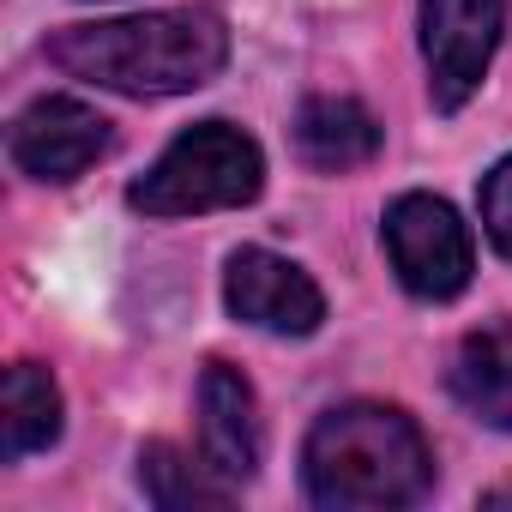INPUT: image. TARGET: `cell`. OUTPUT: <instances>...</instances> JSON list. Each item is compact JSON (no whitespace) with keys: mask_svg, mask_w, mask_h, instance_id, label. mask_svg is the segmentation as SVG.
Here are the masks:
<instances>
[{"mask_svg":"<svg viewBox=\"0 0 512 512\" xmlns=\"http://www.w3.org/2000/svg\"><path fill=\"white\" fill-rule=\"evenodd\" d=\"M49 61L73 79L121 91V97H181L223 73L229 31L205 7H175V13H139V19L55 31Z\"/></svg>","mask_w":512,"mask_h":512,"instance_id":"cell-1","label":"cell"},{"mask_svg":"<svg viewBox=\"0 0 512 512\" xmlns=\"http://www.w3.org/2000/svg\"><path fill=\"white\" fill-rule=\"evenodd\" d=\"M308 500L326 512L416 506L434 488V452L422 428L392 404H338L302 446Z\"/></svg>","mask_w":512,"mask_h":512,"instance_id":"cell-2","label":"cell"},{"mask_svg":"<svg viewBox=\"0 0 512 512\" xmlns=\"http://www.w3.org/2000/svg\"><path fill=\"white\" fill-rule=\"evenodd\" d=\"M260 187H266L260 145L229 121H199L127 187V205L145 217H199L260 199Z\"/></svg>","mask_w":512,"mask_h":512,"instance_id":"cell-3","label":"cell"},{"mask_svg":"<svg viewBox=\"0 0 512 512\" xmlns=\"http://www.w3.org/2000/svg\"><path fill=\"white\" fill-rule=\"evenodd\" d=\"M386 260L410 296L452 302V296H464V284L476 272V247H470V229L458 223V211L446 199L404 193L386 211Z\"/></svg>","mask_w":512,"mask_h":512,"instance_id":"cell-4","label":"cell"},{"mask_svg":"<svg viewBox=\"0 0 512 512\" xmlns=\"http://www.w3.org/2000/svg\"><path fill=\"white\" fill-rule=\"evenodd\" d=\"M506 31V0H422V55H428V97L440 115H458Z\"/></svg>","mask_w":512,"mask_h":512,"instance_id":"cell-5","label":"cell"},{"mask_svg":"<svg viewBox=\"0 0 512 512\" xmlns=\"http://www.w3.org/2000/svg\"><path fill=\"white\" fill-rule=\"evenodd\" d=\"M223 302H229L235 320L260 326V332H278V338H308V332H320V320H326L320 284H314L296 260H278V253H266V247L229 253Z\"/></svg>","mask_w":512,"mask_h":512,"instance_id":"cell-6","label":"cell"},{"mask_svg":"<svg viewBox=\"0 0 512 512\" xmlns=\"http://www.w3.org/2000/svg\"><path fill=\"white\" fill-rule=\"evenodd\" d=\"M7 151L31 181H79L109 151V121L79 97H37L13 121Z\"/></svg>","mask_w":512,"mask_h":512,"instance_id":"cell-7","label":"cell"},{"mask_svg":"<svg viewBox=\"0 0 512 512\" xmlns=\"http://www.w3.org/2000/svg\"><path fill=\"white\" fill-rule=\"evenodd\" d=\"M199 440H205L211 470L229 482H247L260 470V452H266L260 398H253L247 374L229 362H205V374H199Z\"/></svg>","mask_w":512,"mask_h":512,"instance_id":"cell-8","label":"cell"},{"mask_svg":"<svg viewBox=\"0 0 512 512\" xmlns=\"http://www.w3.org/2000/svg\"><path fill=\"white\" fill-rule=\"evenodd\" d=\"M296 157L320 175H344L380 157V121L356 97H308L296 115Z\"/></svg>","mask_w":512,"mask_h":512,"instance_id":"cell-9","label":"cell"},{"mask_svg":"<svg viewBox=\"0 0 512 512\" xmlns=\"http://www.w3.org/2000/svg\"><path fill=\"white\" fill-rule=\"evenodd\" d=\"M446 386L482 428L512 434V326L470 332L446 368Z\"/></svg>","mask_w":512,"mask_h":512,"instance_id":"cell-10","label":"cell"},{"mask_svg":"<svg viewBox=\"0 0 512 512\" xmlns=\"http://www.w3.org/2000/svg\"><path fill=\"white\" fill-rule=\"evenodd\" d=\"M61 440V386L43 362H13L7 368V416H0V452L7 464L43 452Z\"/></svg>","mask_w":512,"mask_h":512,"instance_id":"cell-11","label":"cell"},{"mask_svg":"<svg viewBox=\"0 0 512 512\" xmlns=\"http://www.w3.org/2000/svg\"><path fill=\"white\" fill-rule=\"evenodd\" d=\"M139 488L157 506H223L229 500V476H217L211 458L199 464V458H187L169 440H151L139 452Z\"/></svg>","mask_w":512,"mask_h":512,"instance_id":"cell-12","label":"cell"},{"mask_svg":"<svg viewBox=\"0 0 512 512\" xmlns=\"http://www.w3.org/2000/svg\"><path fill=\"white\" fill-rule=\"evenodd\" d=\"M482 223H488V241L512 260V157H500L482 181Z\"/></svg>","mask_w":512,"mask_h":512,"instance_id":"cell-13","label":"cell"}]
</instances>
